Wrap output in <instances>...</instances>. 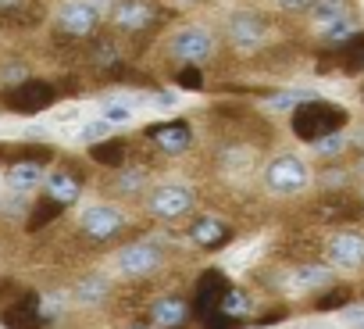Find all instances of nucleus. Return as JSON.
Here are the masks:
<instances>
[{"label": "nucleus", "mask_w": 364, "mask_h": 329, "mask_svg": "<svg viewBox=\"0 0 364 329\" xmlns=\"http://www.w3.org/2000/svg\"><path fill=\"white\" fill-rule=\"evenodd\" d=\"M346 118H350V115H346L339 104L307 97V100H300V104L293 108V132H296V140L314 143V140H321V136H328V132H343Z\"/></svg>", "instance_id": "obj_1"}, {"label": "nucleus", "mask_w": 364, "mask_h": 329, "mask_svg": "<svg viewBox=\"0 0 364 329\" xmlns=\"http://www.w3.org/2000/svg\"><path fill=\"white\" fill-rule=\"evenodd\" d=\"M264 179H268V190H272V194L293 197V194H300V190L307 187L311 172H307V164H304L296 154H279V157L268 164Z\"/></svg>", "instance_id": "obj_2"}, {"label": "nucleus", "mask_w": 364, "mask_h": 329, "mask_svg": "<svg viewBox=\"0 0 364 329\" xmlns=\"http://www.w3.org/2000/svg\"><path fill=\"white\" fill-rule=\"evenodd\" d=\"M100 26V11L93 4H86V0H72V4H61L58 19H54V29L68 40H86L93 36Z\"/></svg>", "instance_id": "obj_3"}, {"label": "nucleus", "mask_w": 364, "mask_h": 329, "mask_svg": "<svg viewBox=\"0 0 364 329\" xmlns=\"http://www.w3.org/2000/svg\"><path fill=\"white\" fill-rule=\"evenodd\" d=\"M4 104L18 115H36V111L54 104V86L43 83V79H22L18 86H11L4 93Z\"/></svg>", "instance_id": "obj_4"}, {"label": "nucleus", "mask_w": 364, "mask_h": 329, "mask_svg": "<svg viewBox=\"0 0 364 329\" xmlns=\"http://www.w3.org/2000/svg\"><path fill=\"white\" fill-rule=\"evenodd\" d=\"M168 51H171V58L186 61V65H200V61L211 58L215 40H211L208 29H200V26H186V29H178V33L171 36V47H168Z\"/></svg>", "instance_id": "obj_5"}, {"label": "nucleus", "mask_w": 364, "mask_h": 329, "mask_svg": "<svg viewBox=\"0 0 364 329\" xmlns=\"http://www.w3.org/2000/svg\"><path fill=\"white\" fill-rule=\"evenodd\" d=\"M125 229V215L111 204H90L82 212V233L90 240H111L114 233Z\"/></svg>", "instance_id": "obj_6"}, {"label": "nucleus", "mask_w": 364, "mask_h": 329, "mask_svg": "<svg viewBox=\"0 0 364 329\" xmlns=\"http://www.w3.org/2000/svg\"><path fill=\"white\" fill-rule=\"evenodd\" d=\"M157 265H161V251H157L154 244H132V247H125V251L114 258V268H118L125 279H143V276H150Z\"/></svg>", "instance_id": "obj_7"}, {"label": "nucleus", "mask_w": 364, "mask_h": 329, "mask_svg": "<svg viewBox=\"0 0 364 329\" xmlns=\"http://www.w3.org/2000/svg\"><path fill=\"white\" fill-rule=\"evenodd\" d=\"M111 22L122 33H143L157 22V8L146 4V0H118L114 11H111Z\"/></svg>", "instance_id": "obj_8"}, {"label": "nucleus", "mask_w": 364, "mask_h": 329, "mask_svg": "<svg viewBox=\"0 0 364 329\" xmlns=\"http://www.w3.org/2000/svg\"><path fill=\"white\" fill-rule=\"evenodd\" d=\"M193 208V194L186 187H157L150 197V212L157 219H178Z\"/></svg>", "instance_id": "obj_9"}, {"label": "nucleus", "mask_w": 364, "mask_h": 329, "mask_svg": "<svg viewBox=\"0 0 364 329\" xmlns=\"http://www.w3.org/2000/svg\"><path fill=\"white\" fill-rule=\"evenodd\" d=\"M264 33H268V22L257 11H236L229 22V40L236 47H257L264 40Z\"/></svg>", "instance_id": "obj_10"}, {"label": "nucleus", "mask_w": 364, "mask_h": 329, "mask_svg": "<svg viewBox=\"0 0 364 329\" xmlns=\"http://www.w3.org/2000/svg\"><path fill=\"white\" fill-rule=\"evenodd\" d=\"M328 261L339 268H360L364 265V236L360 233H336L328 240Z\"/></svg>", "instance_id": "obj_11"}, {"label": "nucleus", "mask_w": 364, "mask_h": 329, "mask_svg": "<svg viewBox=\"0 0 364 329\" xmlns=\"http://www.w3.org/2000/svg\"><path fill=\"white\" fill-rule=\"evenodd\" d=\"M164 154H182L190 143H193V129H190V122H161V125H150V132H146Z\"/></svg>", "instance_id": "obj_12"}, {"label": "nucleus", "mask_w": 364, "mask_h": 329, "mask_svg": "<svg viewBox=\"0 0 364 329\" xmlns=\"http://www.w3.org/2000/svg\"><path fill=\"white\" fill-rule=\"evenodd\" d=\"M225 290H229V279H225L222 272H204V276H200V283H197V308H200V315L218 311V304H222Z\"/></svg>", "instance_id": "obj_13"}, {"label": "nucleus", "mask_w": 364, "mask_h": 329, "mask_svg": "<svg viewBox=\"0 0 364 329\" xmlns=\"http://www.w3.org/2000/svg\"><path fill=\"white\" fill-rule=\"evenodd\" d=\"M225 236H229V226H225L222 219H215V215H200V219L190 226V240H193L197 247H204V251H215Z\"/></svg>", "instance_id": "obj_14"}, {"label": "nucleus", "mask_w": 364, "mask_h": 329, "mask_svg": "<svg viewBox=\"0 0 364 329\" xmlns=\"http://www.w3.org/2000/svg\"><path fill=\"white\" fill-rule=\"evenodd\" d=\"M311 15H314V22L321 29H332L339 22H353V4L350 0H314Z\"/></svg>", "instance_id": "obj_15"}, {"label": "nucleus", "mask_w": 364, "mask_h": 329, "mask_svg": "<svg viewBox=\"0 0 364 329\" xmlns=\"http://www.w3.org/2000/svg\"><path fill=\"white\" fill-rule=\"evenodd\" d=\"M79 190H82L79 179L68 176V172H61V169L47 176V197H50L54 204H61V208H65V204H75V201H79Z\"/></svg>", "instance_id": "obj_16"}, {"label": "nucleus", "mask_w": 364, "mask_h": 329, "mask_svg": "<svg viewBox=\"0 0 364 329\" xmlns=\"http://www.w3.org/2000/svg\"><path fill=\"white\" fill-rule=\"evenodd\" d=\"M43 183V169H40V161H15L11 169H8V187L26 194V190H36Z\"/></svg>", "instance_id": "obj_17"}, {"label": "nucleus", "mask_w": 364, "mask_h": 329, "mask_svg": "<svg viewBox=\"0 0 364 329\" xmlns=\"http://www.w3.org/2000/svg\"><path fill=\"white\" fill-rule=\"evenodd\" d=\"M186 315H190V308H186V301H178V297H161L154 304V322L161 329H178L182 322H186Z\"/></svg>", "instance_id": "obj_18"}, {"label": "nucleus", "mask_w": 364, "mask_h": 329, "mask_svg": "<svg viewBox=\"0 0 364 329\" xmlns=\"http://www.w3.org/2000/svg\"><path fill=\"white\" fill-rule=\"evenodd\" d=\"M90 157L97 164H107V169H122L125 164V143L122 140H104V143H93Z\"/></svg>", "instance_id": "obj_19"}, {"label": "nucleus", "mask_w": 364, "mask_h": 329, "mask_svg": "<svg viewBox=\"0 0 364 329\" xmlns=\"http://www.w3.org/2000/svg\"><path fill=\"white\" fill-rule=\"evenodd\" d=\"M318 212H321L325 222H339V219H350V215L357 212V204H353L350 197H343V194H328V197L318 204Z\"/></svg>", "instance_id": "obj_20"}, {"label": "nucleus", "mask_w": 364, "mask_h": 329, "mask_svg": "<svg viewBox=\"0 0 364 329\" xmlns=\"http://www.w3.org/2000/svg\"><path fill=\"white\" fill-rule=\"evenodd\" d=\"M218 311H222L225 318H247V315L254 311V304H250V297H247L243 290L229 286L225 297H222V304H218Z\"/></svg>", "instance_id": "obj_21"}, {"label": "nucleus", "mask_w": 364, "mask_h": 329, "mask_svg": "<svg viewBox=\"0 0 364 329\" xmlns=\"http://www.w3.org/2000/svg\"><path fill=\"white\" fill-rule=\"evenodd\" d=\"M107 290H111V283H107L104 276H86V279L75 286V297H79L82 304H100V301L107 297Z\"/></svg>", "instance_id": "obj_22"}, {"label": "nucleus", "mask_w": 364, "mask_h": 329, "mask_svg": "<svg viewBox=\"0 0 364 329\" xmlns=\"http://www.w3.org/2000/svg\"><path fill=\"white\" fill-rule=\"evenodd\" d=\"M328 283H332V276L321 265H300L296 268V290H321Z\"/></svg>", "instance_id": "obj_23"}, {"label": "nucleus", "mask_w": 364, "mask_h": 329, "mask_svg": "<svg viewBox=\"0 0 364 329\" xmlns=\"http://www.w3.org/2000/svg\"><path fill=\"white\" fill-rule=\"evenodd\" d=\"M311 147H314V154H318V157H339V154H343V147H346V136H343V132H328V136L314 140Z\"/></svg>", "instance_id": "obj_24"}, {"label": "nucleus", "mask_w": 364, "mask_h": 329, "mask_svg": "<svg viewBox=\"0 0 364 329\" xmlns=\"http://www.w3.org/2000/svg\"><path fill=\"white\" fill-rule=\"evenodd\" d=\"M343 304H350V290H346V286H336V290L321 293L314 308H318V311H336V308H343Z\"/></svg>", "instance_id": "obj_25"}, {"label": "nucleus", "mask_w": 364, "mask_h": 329, "mask_svg": "<svg viewBox=\"0 0 364 329\" xmlns=\"http://www.w3.org/2000/svg\"><path fill=\"white\" fill-rule=\"evenodd\" d=\"M178 86L182 90H200L204 86V75H200V65H186L178 72Z\"/></svg>", "instance_id": "obj_26"}, {"label": "nucleus", "mask_w": 364, "mask_h": 329, "mask_svg": "<svg viewBox=\"0 0 364 329\" xmlns=\"http://www.w3.org/2000/svg\"><path fill=\"white\" fill-rule=\"evenodd\" d=\"M58 212H61V204H54V201L47 197V204H43V208H36V215H33L29 229H40V226H47V222H50V215H58Z\"/></svg>", "instance_id": "obj_27"}, {"label": "nucleus", "mask_w": 364, "mask_h": 329, "mask_svg": "<svg viewBox=\"0 0 364 329\" xmlns=\"http://www.w3.org/2000/svg\"><path fill=\"white\" fill-rule=\"evenodd\" d=\"M107 129H111V122H90V125H82V140L86 143H97V140H104Z\"/></svg>", "instance_id": "obj_28"}, {"label": "nucleus", "mask_w": 364, "mask_h": 329, "mask_svg": "<svg viewBox=\"0 0 364 329\" xmlns=\"http://www.w3.org/2000/svg\"><path fill=\"white\" fill-rule=\"evenodd\" d=\"M104 122H129V108H122V104H107L104 108Z\"/></svg>", "instance_id": "obj_29"}, {"label": "nucleus", "mask_w": 364, "mask_h": 329, "mask_svg": "<svg viewBox=\"0 0 364 329\" xmlns=\"http://www.w3.org/2000/svg\"><path fill=\"white\" fill-rule=\"evenodd\" d=\"M311 4H314V0H279V8L282 11H293V15L296 11H311Z\"/></svg>", "instance_id": "obj_30"}, {"label": "nucleus", "mask_w": 364, "mask_h": 329, "mask_svg": "<svg viewBox=\"0 0 364 329\" xmlns=\"http://www.w3.org/2000/svg\"><path fill=\"white\" fill-rule=\"evenodd\" d=\"M136 183H143V172H132V176H125V179H122V190H125V194H132V187H136Z\"/></svg>", "instance_id": "obj_31"}, {"label": "nucleus", "mask_w": 364, "mask_h": 329, "mask_svg": "<svg viewBox=\"0 0 364 329\" xmlns=\"http://www.w3.org/2000/svg\"><path fill=\"white\" fill-rule=\"evenodd\" d=\"M22 4V0H0V15H8L11 8H18Z\"/></svg>", "instance_id": "obj_32"}, {"label": "nucleus", "mask_w": 364, "mask_h": 329, "mask_svg": "<svg viewBox=\"0 0 364 329\" xmlns=\"http://www.w3.org/2000/svg\"><path fill=\"white\" fill-rule=\"evenodd\" d=\"M171 104H175V93H161L157 97V108H171Z\"/></svg>", "instance_id": "obj_33"}, {"label": "nucleus", "mask_w": 364, "mask_h": 329, "mask_svg": "<svg viewBox=\"0 0 364 329\" xmlns=\"http://www.w3.org/2000/svg\"><path fill=\"white\" fill-rule=\"evenodd\" d=\"M360 329H364V318H360Z\"/></svg>", "instance_id": "obj_34"}]
</instances>
